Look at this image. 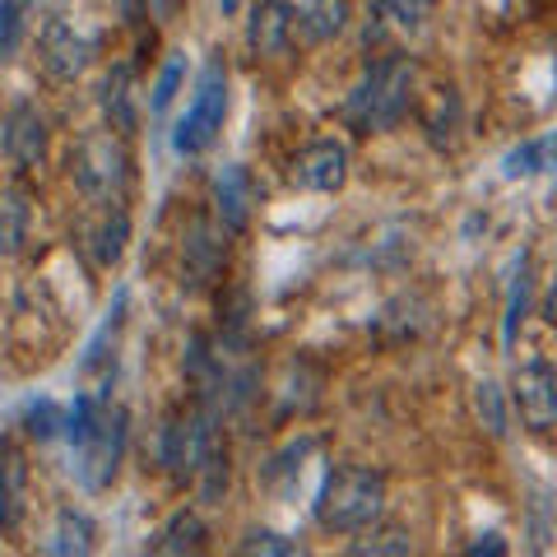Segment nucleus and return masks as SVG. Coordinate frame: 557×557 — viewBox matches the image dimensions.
Wrapping results in <instances>:
<instances>
[{
    "label": "nucleus",
    "mask_w": 557,
    "mask_h": 557,
    "mask_svg": "<svg viewBox=\"0 0 557 557\" xmlns=\"http://www.w3.org/2000/svg\"><path fill=\"white\" fill-rule=\"evenodd\" d=\"M386 511V474L368 465H339L330 469L317 497V520L330 534H358Z\"/></svg>",
    "instance_id": "1"
},
{
    "label": "nucleus",
    "mask_w": 557,
    "mask_h": 557,
    "mask_svg": "<svg viewBox=\"0 0 557 557\" xmlns=\"http://www.w3.org/2000/svg\"><path fill=\"white\" fill-rule=\"evenodd\" d=\"M409 98H413V61L386 57V61L368 65V75L358 79V89L344 102V116H348V126L362 131V135L391 131L405 121Z\"/></svg>",
    "instance_id": "2"
},
{
    "label": "nucleus",
    "mask_w": 557,
    "mask_h": 557,
    "mask_svg": "<svg viewBox=\"0 0 557 557\" xmlns=\"http://www.w3.org/2000/svg\"><path fill=\"white\" fill-rule=\"evenodd\" d=\"M75 182L89 200L98 205H116L126 196L131 182V153L121 145V135L112 131H89L75 145Z\"/></svg>",
    "instance_id": "3"
},
{
    "label": "nucleus",
    "mask_w": 557,
    "mask_h": 557,
    "mask_svg": "<svg viewBox=\"0 0 557 557\" xmlns=\"http://www.w3.org/2000/svg\"><path fill=\"white\" fill-rule=\"evenodd\" d=\"M223 116H228V75H223V65L214 61V65H205V75L196 84V98H190L186 116L177 121V131H172V149L186 153V159L205 153L219 139Z\"/></svg>",
    "instance_id": "4"
},
{
    "label": "nucleus",
    "mask_w": 557,
    "mask_h": 557,
    "mask_svg": "<svg viewBox=\"0 0 557 557\" xmlns=\"http://www.w3.org/2000/svg\"><path fill=\"white\" fill-rule=\"evenodd\" d=\"M126 437H131V413L121 405H102L94 432L79 442V483L89 493H102L116 479L121 456H126Z\"/></svg>",
    "instance_id": "5"
},
{
    "label": "nucleus",
    "mask_w": 557,
    "mask_h": 557,
    "mask_svg": "<svg viewBox=\"0 0 557 557\" xmlns=\"http://www.w3.org/2000/svg\"><path fill=\"white\" fill-rule=\"evenodd\" d=\"M209 446H214V413L209 409L172 413L163 437H159V460H163V469L172 479H196V469H200Z\"/></svg>",
    "instance_id": "6"
},
{
    "label": "nucleus",
    "mask_w": 557,
    "mask_h": 557,
    "mask_svg": "<svg viewBox=\"0 0 557 557\" xmlns=\"http://www.w3.org/2000/svg\"><path fill=\"white\" fill-rule=\"evenodd\" d=\"M511 399H516V413H520L525 428H534V432L557 428V372L544 358H530V362L516 368Z\"/></svg>",
    "instance_id": "7"
},
{
    "label": "nucleus",
    "mask_w": 557,
    "mask_h": 557,
    "mask_svg": "<svg viewBox=\"0 0 557 557\" xmlns=\"http://www.w3.org/2000/svg\"><path fill=\"white\" fill-rule=\"evenodd\" d=\"M38 61L51 79H79L84 70H89L94 61V38H84V33H75V24H65V20H51L42 28V38H38Z\"/></svg>",
    "instance_id": "8"
},
{
    "label": "nucleus",
    "mask_w": 557,
    "mask_h": 557,
    "mask_svg": "<svg viewBox=\"0 0 557 557\" xmlns=\"http://www.w3.org/2000/svg\"><path fill=\"white\" fill-rule=\"evenodd\" d=\"M293 182L302 190H339L348 182V149L339 139H317L293 159Z\"/></svg>",
    "instance_id": "9"
},
{
    "label": "nucleus",
    "mask_w": 557,
    "mask_h": 557,
    "mask_svg": "<svg viewBox=\"0 0 557 557\" xmlns=\"http://www.w3.org/2000/svg\"><path fill=\"white\" fill-rule=\"evenodd\" d=\"M223 256H228V242H223V233L214 228V223L196 219L190 223V233L182 242V274L190 288H205L214 284L219 270H223Z\"/></svg>",
    "instance_id": "10"
},
{
    "label": "nucleus",
    "mask_w": 557,
    "mask_h": 557,
    "mask_svg": "<svg viewBox=\"0 0 557 557\" xmlns=\"http://www.w3.org/2000/svg\"><path fill=\"white\" fill-rule=\"evenodd\" d=\"M5 153H10V163L20 172L42 168V159H47V121H42V112L33 108V102H20V108L10 112V121H5Z\"/></svg>",
    "instance_id": "11"
},
{
    "label": "nucleus",
    "mask_w": 557,
    "mask_h": 557,
    "mask_svg": "<svg viewBox=\"0 0 557 557\" xmlns=\"http://www.w3.org/2000/svg\"><path fill=\"white\" fill-rule=\"evenodd\" d=\"M214 214L223 223V233H242L251 223V177L247 168H223L214 177Z\"/></svg>",
    "instance_id": "12"
},
{
    "label": "nucleus",
    "mask_w": 557,
    "mask_h": 557,
    "mask_svg": "<svg viewBox=\"0 0 557 557\" xmlns=\"http://www.w3.org/2000/svg\"><path fill=\"white\" fill-rule=\"evenodd\" d=\"M24 502H28V465L24 450L0 442V530H14L24 520Z\"/></svg>",
    "instance_id": "13"
},
{
    "label": "nucleus",
    "mask_w": 557,
    "mask_h": 557,
    "mask_svg": "<svg viewBox=\"0 0 557 557\" xmlns=\"http://www.w3.org/2000/svg\"><path fill=\"white\" fill-rule=\"evenodd\" d=\"M247 38H251V47L260 51V57H278L293 38V5L288 0H256Z\"/></svg>",
    "instance_id": "14"
},
{
    "label": "nucleus",
    "mask_w": 557,
    "mask_h": 557,
    "mask_svg": "<svg viewBox=\"0 0 557 557\" xmlns=\"http://www.w3.org/2000/svg\"><path fill=\"white\" fill-rule=\"evenodd\" d=\"M126 242H131V219H126V209L108 205V209H102V219L89 228V256H94V265L112 270L116 260H121V251H126Z\"/></svg>",
    "instance_id": "15"
},
{
    "label": "nucleus",
    "mask_w": 557,
    "mask_h": 557,
    "mask_svg": "<svg viewBox=\"0 0 557 557\" xmlns=\"http://www.w3.org/2000/svg\"><path fill=\"white\" fill-rule=\"evenodd\" d=\"M28 219H33V196L24 186L0 190V256H20L28 242Z\"/></svg>",
    "instance_id": "16"
},
{
    "label": "nucleus",
    "mask_w": 557,
    "mask_h": 557,
    "mask_svg": "<svg viewBox=\"0 0 557 557\" xmlns=\"http://www.w3.org/2000/svg\"><path fill=\"white\" fill-rule=\"evenodd\" d=\"M205 539H209L205 520H200L196 511H177L159 534H153L149 548H153V553H200Z\"/></svg>",
    "instance_id": "17"
},
{
    "label": "nucleus",
    "mask_w": 557,
    "mask_h": 557,
    "mask_svg": "<svg viewBox=\"0 0 557 557\" xmlns=\"http://www.w3.org/2000/svg\"><path fill=\"white\" fill-rule=\"evenodd\" d=\"M348 24V0H307L298 14V33L307 42H325Z\"/></svg>",
    "instance_id": "18"
},
{
    "label": "nucleus",
    "mask_w": 557,
    "mask_h": 557,
    "mask_svg": "<svg viewBox=\"0 0 557 557\" xmlns=\"http://www.w3.org/2000/svg\"><path fill=\"white\" fill-rule=\"evenodd\" d=\"M474 413H479V423L487 428V437H507V395H502L497 381H479L474 386Z\"/></svg>",
    "instance_id": "19"
},
{
    "label": "nucleus",
    "mask_w": 557,
    "mask_h": 557,
    "mask_svg": "<svg viewBox=\"0 0 557 557\" xmlns=\"http://www.w3.org/2000/svg\"><path fill=\"white\" fill-rule=\"evenodd\" d=\"M376 20H386L405 33H418L428 20H432V0H368Z\"/></svg>",
    "instance_id": "20"
},
{
    "label": "nucleus",
    "mask_w": 557,
    "mask_h": 557,
    "mask_svg": "<svg viewBox=\"0 0 557 557\" xmlns=\"http://www.w3.org/2000/svg\"><path fill=\"white\" fill-rule=\"evenodd\" d=\"M553 153H557V145L553 139H525L520 149H511L507 153V177H539V172H548L553 168Z\"/></svg>",
    "instance_id": "21"
},
{
    "label": "nucleus",
    "mask_w": 557,
    "mask_h": 557,
    "mask_svg": "<svg viewBox=\"0 0 557 557\" xmlns=\"http://www.w3.org/2000/svg\"><path fill=\"white\" fill-rule=\"evenodd\" d=\"M131 75L126 70H116V75L102 84V108L112 112V131H121V135H131L135 131V108H131Z\"/></svg>",
    "instance_id": "22"
},
{
    "label": "nucleus",
    "mask_w": 557,
    "mask_h": 557,
    "mask_svg": "<svg viewBox=\"0 0 557 557\" xmlns=\"http://www.w3.org/2000/svg\"><path fill=\"white\" fill-rule=\"evenodd\" d=\"M89 548H94V525L79 511H61L57 539H51V553H89Z\"/></svg>",
    "instance_id": "23"
},
{
    "label": "nucleus",
    "mask_w": 557,
    "mask_h": 557,
    "mask_svg": "<svg viewBox=\"0 0 557 557\" xmlns=\"http://www.w3.org/2000/svg\"><path fill=\"white\" fill-rule=\"evenodd\" d=\"M24 428H28V437H38V442L65 437V409L57 405V399H38V405H28Z\"/></svg>",
    "instance_id": "24"
},
{
    "label": "nucleus",
    "mask_w": 557,
    "mask_h": 557,
    "mask_svg": "<svg viewBox=\"0 0 557 557\" xmlns=\"http://www.w3.org/2000/svg\"><path fill=\"white\" fill-rule=\"evenodd\" d=\"M525 311H530V270L520 265V274H516V284H511V302H507V348L516 344V335H520V321H525Z\"/></svg>",
    "instance_id": "25"
},
{
    "label": "nucleus",
    "mask_w": 557,
    "mask_h": 557,
    "mask_svg": "<svg viewBox=\"0 0 557 557\" xmlns=\"http://www.w3.org/2000/svg\"><path fill=\"white\" fill-rule=\"evenodd\" d=\"M20 38H24V5L20 0H0V61L14 57Z\"/></svg>",
    "instance_id": "26"
},
{
    "label": "nucleus",
    "mask_w": 557,
    "mask_h": 557,
    "mask_svg": "<svg viewBox=\"0 0 557 557\" xmlns=\"http://www.w3.org/2000/svg\"><path fill=\"white\" fill-rule=\"evenodd\" d=\"M354 553L358 557H368V553H376V557H405V553H413V539L405 534V530H381V534H368V544H354Z\"/></svg>",
    "instance_id": "27"
},
{
    "label": "nucleus",
    "mask_w": 557,
    "mask_h": 557,
    "mask_svg": "<svg viewBox=\"0 0 557 557\" xmlns=\"http://www.w3.org/2000/svg\"><path fill=\"white\" fill-rule=\"evenodd\" d=\"M237 548H242V553H270V557H293V553H298V544H293V539L274 534V530H251Z\"/></svg>",
    "instance_id": "28"
},
{
    "label": "nucleus",
    "mask_w": 557,
    "mask_h": 557,
    "mask_svg": "<svg viewBox=\"0 0 557 557\" xmlns=\"http://www.w3.org/2000/svg\"><path fill=\"white\" fill-rule=\"evenodd\" d=\"M182 75H186V65L172 57L168 65H163V75H159V84H153V112H163L172 98H177V89H182Z\"/></svg>",
    "instance_id": "29"
},
{
    "label": "nucleus",
    "mask_w": 557,
    "mask_h": 557,
    "mask_svg": "<svg viewBox=\"0 0 557 557\" xmlns=\"http://www.w3.org/2000/svg\"><path fill=\"white\" fill-rule=\"evenodd\" d=\"M502 557V553H507V544H502V534H483L479 539V544H469V557Z\"/></svg>",
    "instance_id": "30"
},
{
    "label": "nucleus",
    "mask_w": 557,
    "mask_h": 557,
    "mask_svg": "<svg viewBox=\"0 0 557 557\" xmlns=\"http://www.w3.org/2000/svg\"><path fill=\"white\" fill-rule=\"evenodd\" d=\"M544 321H548V325H557V265H553L548 288H544Z\"/></svg>",
    "instance_id": "31"
},
{
    "label": "nucleus",
    "mask_w": 557,
    "mask_h": 557,
    "mask_svg": "<svg viewBox=\"0 0 557 557\" xmlns=\"http://www.w3.org/2000/svg\"><path fill=\"white\" fill-rule=\"evenodd\" d=\"M149 10H153V20H177V10H182V0H149Z\"/></svg>",
    "instance_id": "32"
},
{
    "label": "nucleus",
    "mask_w": 557,
    "mask_h": 557,
    "mask_svg": "<svg viewBox=\"0 0 557 557\" xmlns=\"http://www.w3.org/2000/svg\"><path fill=\"white\" fill-rule=\"evenodd\" d=\"M237 5H242V0H223V14H233Z\"/></svg>",
    "instance_id": "33"
}]
</instances>
